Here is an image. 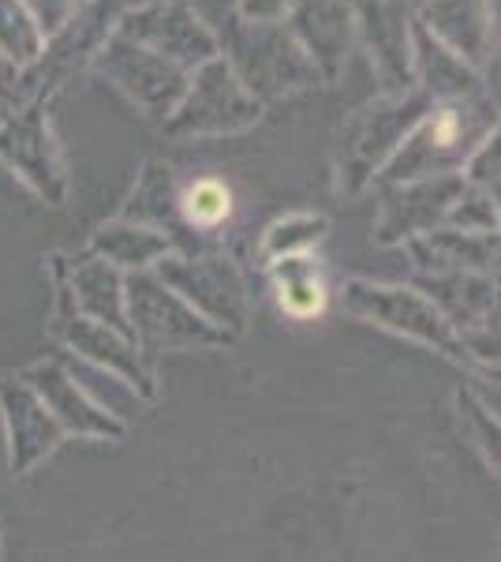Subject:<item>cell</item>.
Returning a JSON list of instances; mask_svg holds the SVG:
<instances>
[{
  "label": "cell",
  "mask_w": 501,
  "mask_h": 562,
  "mask_svg": "<svg viewBox=\"0 0 501 562\" xmlns=\"http://www.w3.org/2000/svg\"><path fill=\"white\" fill-rule=\"evenodd\" d=\"M453 402H457L460 431L468 435V442L482 454V461L490 465V473L498 476V413L490 409V402H482L471 386H460Z\"/></svg>",
  "instance_id": "9"
},
{
  "label": "cell",
  "mask_w": 501,
  "mask_h": 562,
  "mask_svg": "<svg viewBox=\"0 0 501 562\" xmlns=\"http://www.w3.org/2000/svg\"><path fill=\"white\" fill-rule=\"evenodd\" d=\"M98 248L105 251V259L124 262V267H147L158 256H166V240L147 229H109L102 233Z\"/></svg>",
  "instance_id": "11"
},
{
  "label": "cell",
  "mask_w": 501,
  "mask_h": 562,
  "mask_svg": "<svg viewBox=\"0 0 501 562\" xmlns=\"http://www.w3.org/2000/svg\"><path fill=\"white\" fill-rule=\"evenodd\" d=\"M0 543H4V521H0Z\"/></svg>",
  "instance_id": "13"
},
{
  "label": "cell",
  "mask_w": 501,
  "mask_h": 562,
  "mask_svg": "<svg viewBox=\"0 0 501 562\" xmlns=\"http://www.w3.org/2000/svg\"><path fill=\"white\" fill-rule=\"evenodd\" d=\"M277 301L281 312L293 315V319H311L326 307V281L315 270L311 259L293 256V259H277Z\"/></svg>",
  "instance_id": "8"
},
{
  "label": "cell",
  "mask_w": 501,
  "mask_h": 562,
  "mask_svg": "<svg viewBox=\"0 0 501 562\" xmlns=\"http://www.w3.org/2000/svg\"><path fill=\"white\" fill-rule=\"evenodd\" d=\"M232 211V195L221 180H198L184 192V214L191 225H203V229H214L221 225Z\"/></svg>",
  "instance_id": "12"
},
{
  "label": "cell",
  "mask_w": 501,
  "mask_h": 562,
  "mask_svg": "<svg viewBox=\"0 0 501 562\" xmlns=\"http://www.w3.org/2000/svg\"><path fill=\"white\" fill-rule=\"evenodd\" d=\"M344 307L367 323H378L382 330L405 334V338L419 341V346L445 352L449 360L471 368V357L464 349L457 326L434 307L431 296L415 293V289L397 285H375V281H349L344 285Z\"/></svg>",
  "instance_id": "1"
},
{
  "label": "cell",
  "mask_w": 501,
  "mask_h": 562,
  "mask_svg": "<svg viewBox=\"0 0 501 562\" xmlns=\"http://www.w3.org/2000/svg\"><path fill=\"white\" fill-rule=\"evenodd\" d=\"M0 420H4L8 435V469L15 476L34 473L64 442L60 424L53 420L49 409L38 402V394L20 375L0 379Z\"/></svg>",
  "instance_id": "6"
},
{
  "label": "cell",
  "mask_w": 501,
  "mask_h": 562,
  "mask_svg": "<svg viewBox=\"0 0 501 562\" xmlns=\"http://www.w3.org/2000/svg\"><path fill=\"white\" fill-rule=\"evenodd\" d=\"M71 301L79 304V315L113 326L116 334L132 338V326H127L124 312V281L105 262H90V267L71 274Z\"/></svg>",
  "instance_id": "7"
},
{
  "label": "cell",
  "mask_w": 501,
  "mask_h": 562,
  "mask_svg": "<svg viewBox=\"0 0 501 562\" xmlns=\"http://www.w3.org/2000/svg\"><path fill=\"white\" fill-rule=\"evenodd\" d=\"M158 281L172 289L184 304L195 307L206 323H214L217 330L229 334V338L243 334V326H248V293H243V281L229 262L169 259L161 262Z\"/></svg>",
  "instance_id": "3"
},
{
  "label": "cell",
  "mask_w": 501,
  "mask_h": 562,
  "mask_svg": "<svg viewBox=\"0 0 501 562\" xmlns=\"http://www.w3.org/2000/svg\"><path fill=\"white\" fill-rule=\"evenodd\" d=\"M124 312L132 338L143 352L161 349H221L229 334L206 323L191 304L180 301L158 278H132L124 285Z\"/></svg>",
  "instance_id": "2"
},
{
  "label": "cell",
  "mask_w": 501,
  "mask_h": 562,
  "mask_svg": "<svg viewBox=\"0 0 501 562\" xmlns=\"http://www.w3.org/2000/svg\"><path fill=\"white\" fill-rule=\"evenodd\" d=\"M53 330H57V338L76 352L79 360H87V364H94L102 371H113L116 383H124L139 402H147V405L158 402V375H153L147 352L135 346V338H124L113 326L94 323L76 312L57 315Z\"/></svg>",
  "instance_id": "4"
},
{
  "label": "cell",
  "mask_w": 501,
  "mask_h": 562,
  "mask_svg": "<svg viewBox=\"0 0 501 562\" xmlns=\"http://www.w3.org/2000/svg\"><path fill=\"white\" fill-rule=\"evenodd\" d=\"M326 233V222L322 217H288V222H277L273 229L266 233V244H262V256L270 262L277 259H293V256H304L311 244Z\"/></svg>",
  "instance_id": "10"
},
{
  "label": "cell",
  "mask_w": 501,
  "mask_h": 562,
  "mask_svg": "<svg viewBox=\"0 0 501 562\" xmlns=\"http://www.w3.org/2000/svg\"><path fill=\"white\" fill-rule=\"evenodd\" d=\"M20 379L38 394V402L49 409L53 420L60 424L64 435H79V439H124L127 424L116 416L113 409H105L102 402L87 394L83 386L76 383L64 360H38V364L23 368Z\"/></svg>",
  "instance_id": "5"
}]
</instances>
